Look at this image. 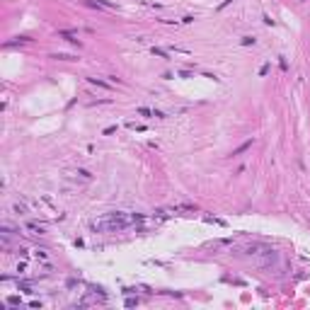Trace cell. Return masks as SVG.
Segmentation results:
<instances>
[{
    "label": "cell",
    "mask_w": 310,
    "mask_h": 310,
    "mask_svg": "<svg viewBox=\"0 0 310 310\" xmlns=\"http://www.w3.org/2000/svg\"><path fill=\"white\" fill-rule=\"evenodd\" d=\"M54 58H58V61H78L75 56H70V54H56Z\"/></svg>",
    "instance_id": "obj_6"
},
{
    "label": "cell",
    "mask_w": 310,
    "mask_h": 310,
    "mask_svg": "<svg viewBox=\"0 0 310 310\" xmlns=\"http://www.w3.org/2000/svg\"><path fill=\"white\" fill-rule=\"evenodd\" d=\"M27 228L34 233V235H44L46 230H44V225H39V223H27Z\"/></svg>",
    "instance_id": "obj_4"
},
{
    "label": "cell",
    "mask_w": 310,
    "mask_h": 310,
    "mask_svg": "<svg viewBox=\"0 0 310 310\" xmlns=\"http://www.w3.org/2000/svg\"><path fill=\"white\" fill-rule=\"evenodd\" d=\"M87 82H92V85H97V87H104V90H111V82L97 80V78H87Z\"/></svg>",
    "instance_id": "obj_5"
},
{
    "label": "cell",
    "mask_w": 310,
    "mask_h": 310,
    "mask_svg": "<svg viewBox=\"0 0 310 310\" xmlns=\"http://www.w3.org/2000/svg\"><path fill=\"white\" fill-rule=\"evenodd\" d=\"M15 211H17V213H27V206H24V204H15Z\"/></svg>",
    "instance_id": "obj_9"
},
{
    "label": "cell",
    "mask_w": 310,
    "mask_h": 310,
    "mask_svg": "<svg viewBox=\"0 0 310 310\" xmlns=\"http://www.w3.org/2000/svg\"><path fill=\"white\" fill-rule=\"evenodd\" d=\"M138 114H141V116H153V109H146V107H141V109H138Z\"/></svg>",
    "instance_id": "obj_8"
},
{
    "label": "cell",
    "mask_w": 310,
    "mask_h": 310,
    "mask_svg": "<svg viewBox=\"0 0 310 310\" xmlns=\"http://www.w3.org/2000/svg\"><path fill=\"white\" fill-rule=\"evenodd\" d=\"M247 148H252V141H245V143H242V146H240V148H235V150L230 153V158H237V155H240V153H245Z\"/></svg>",
    "instance_id": "obj_3"
},
{
    "label": "cell",
    "mask_w": 310,
    "mask_h": 310,
    "mask_svg": "<svg viewBox=\"0 0 310 310\" xmlns=\"http://www.w3.org/2000/svg\"><path fill=\"white\" fill-rule=\"evenodd\" d=\"M58 37L65 39V41H70V44H75V46H80V39H78L75 32H58Z\"/></svg>",
    "instance_id": "obj_2"
},
{
    "label": "cell",
    "mask_w": 310,
    "mask_h": 310,
    "mask_svg": "<svg viewBox=\"0 0 310 310\" xmlns=\"http://www.w3.org/2000/svg\"><path fill=\"white\" fill-rule=\"evenodd\" d=\"M131 228V216L128 213H121V211H111V213H104L100 220H92L90 230L95 233H121V230Z\"/></svg>",
    "instance_id": "obj_1"
},
{
    "label": "cell",
    "mask_w": 310,
    "mask_h": 310,
    "mask_svg": "<svg viewBox=\"0 0 310 310\" xmlns=\"http://www.w3.org/2000/svg\"><path fill=\"white\" fill-rule=\"evenodd\" d=\"M230 3H233V0H223V3H220V5H218V10H223V8H225V5H230Z\"/></svg>",
    "instance_id": "obj_11"
},
{
    "label": "cell",
    "mask_w": 310,
    "mask_h": 310,
    "mask_svg": "<svg viewBox=\"0 0 310 310\" xmlns=\"http://www.w3.org/2000/svg\"><path fill=\"white\" fill-rule=\"evenodd\" d=\"M242 44L250 46V44H255V37H242Z\"/></svg>",
    "instance_id": "obj_10"
},
{
    "label": "cell",
    "mask_w": 310,
    "mask_h": 310,
    "mask_svg": "<svg viewBox=\"0 0 310 310\" xmlns=\"http://www.w3.org/2000/svg\"><path fill=\"white\" fill-rule=\"evenodd\" d=\"M153 54H155V56H160V58H170V54H167V51H163V49H155V46H153Z\"/></svg>",
    "instance_id": "obj_7"
}]
</instances>
